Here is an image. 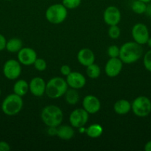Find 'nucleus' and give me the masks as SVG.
Segmentation results:
<instances>
[{
	"label": "nucleus",
	"mask_w": 151,
	"mask_h": 151,
	"mask_svg": "<svg viewBox=\"0 0 151 151\" xmlns=\"http://www.w3.org/2000/svg\"><path fill=\"white\" fill-rule=\"evenodd\" d=\"M143 54L142 45L135 41L126 42L120 47L119 58L126 64H132L141 58Z\"/></svg>",
	"instance_id": "f257e3e1"
},
{
	"label": "nucleus",
	"mask_w": 151,
	"mask_h": 151,
	"mask_svg": "<svg viewBox=\"0 0 151 151\" xmlns=\"http://www.w3.org/2000/svg\"><path fill=\"white\" fill-rule=\"evenodd\" d=\"M41 118L47 127H58L62 124L64 115L60 108L54 105H50L42 109Z\"/></svg>",
	"instance_id": "f03ea898"
},
{
	"label": "nucleus",
	"mask_w": 151,
	"mask_h": 151,
	"mask_svg": "<svg viewBox=\"0 0 151 151\" xmlns=\"http://www.w3.org/2000/svg\"><path fill=\"white\" fill-rule=\"evenodd\" d=\"M68 88L66 81L60 77H55L49 80L46 83L45 94L51 99H58L62 97Z\"/></svg>",
	"instance_id": "7ed1b4c3"
},
{
	"label": "nucleus",
	"mask_w": 151,
	"mask_h": 151,
	"mask_svg": "<svg viewBox=\"0 0 151 151\" xmlns=\"http://www.w3.org/2000/svg\"><path fill=\"white\" fill-rule=\"evenodd\" d=\"M22 107L23 100L22 97L14 93L7 96L1 104L2 111L7 116H14L17 114L21 111Z\"/></svg>",
	"instance_id": "20e7f679"
},
{
	"label": "nucleus",
	"mask_w": 151,
	"mask_h": 151,
	"mask_svg": "<svg viewBox=\"0 0 151 151\" xmlns=\"http://www.w3.org/2000/svg\"><path fill=\"white\" fill-rule=\"evenodd\" d=\"M68 16V9L62 4H54L46 10V19L53 24H59L65 22Z\"/></svg>",
	"instance_id": "39448f33"
},
{
	"label": "nucleus",
	"mask_w": 151,
	"mask_h": 151,
	"mask_svg": "<svg viewBox=\"0 0 151 151\" xmlns=\"http://www.w3.org/2000/svg\"><path fill=\"white\" fill-rule=\"evenodd\" d=\"M131 110L138 117H146L151 113V100L146 96H139L131 103Z\"/></svg>",
	"instance_id": "423d86ee"
},
{
	"label": "nucleus",
	"mask_w": 151,
	"mask_h": 151,
	"mask_svg": "<svg viewBox=\"0 0 151 151\" xmlns=\"http://www.w3.org/2000/svg\"><path fill=\"white\" fill-rule=\"evenodd\" d=\"M3 73L6 78L9 80H16L22 73L21 63L19 60L10 59L4 63L3 66Z\"/></svg>",
	"instance_id": "0eeeda50"
},
{
	"label": "nucleus",
	"mask_w": 151,
	"mask_h": 151,
	"mask_svg": "<svg viewBox=\"0 0 151 151\" xmlns=\"http://www.w3.org/2000/svg\"><path fill=\"white\" fill-rule=\"evenodd\" d=\"M131 34L135 42L140 45L146 44L150 38L149 29L144 24L142 23L136 24L132 28Z\"/></svg>",
	"instance_id": "6e6552de"
},
{
	"label": "nucleus",
	"mask_w": 151,
	"mask_h": 151,
	"mask_svg": "<svg viewBox=\"0 0 151 151\" xmlns=\"http://www.w3.org/2000/svg\"><path fill=\"white\" fill-rule=\"evenodd\" d=\"M89 119V114L84 109H76L71 112L69 120L73 128H83Z\"/></svg>",
	"instance_id": "1a4fd4ad"
},
{
	"label": "nucleus",
	"mask_w": 151,
	"mask_h": 151,
	"mask_svg": "<svg viewBox=\"0 0 151 151\" xmlns=\"http://www.w3.org/2000/svg\"><path fill=\"white\" fill-rule=\"evenodd\" d=\"M37 58V54L35 50L30 47H22L18 52V60L25 66L33 65Z\"/></svg>",
	"instance_id": "9d476101"
},
{
	"label": "nucleus",
	"mask_w": 151,
	"mask_h": 151,
	"mask_svg": "<svg viewBox=\"0 0 151 151\" xmlns=\"http://www.w3.org/2000/svg\"><path fill=\"white\" fill-rule=\"evenodd\" d=\"M122 66L123 62L121 59L118 58H110L105 64V73L110 78H115L121 72Z\"/></svg>",
	"instance_id": "9b49d317"
},
{
	"label": "nucleus",
	"mask_w": 151,
	"mask_h": 151,
	"mask_svg": "<svg viewBox=\"0 0 151 151\" xmlns=\"http://www.w3.org/2000/svg\"><path fill=\"white\" fill-rule=\"evenodd\" d=\"M103 19L105 23L109 26L118 25L121 21V12L115 6H109L104 12Z\"/></svg>",
	"instance_id": "f8f14e48"
},
{
	"label": "nucleus",
	"mask_w": 151,
	"mask_h": 151,
	"mask_svg": "<svg viewBox=\"0 0 151 151\" xmlns=\"http://www.w3.org/2000/svg\"><path fill=\"white\" fill-rule=\"evenodd\" d=\"M83 109L88 114H96L101 109V102L98 97L93 95H87L84 97L82 101Z\"/></svg>",
	"instance_id": "ddd939ff"
},
{
	"label": "nucleus",
	"mask_w": 151,
	"mask_h": 151,
	"mask_svg": "<svg viewBox=\"0 0 151 151\" xmlns=\"http://www.w3.org/2000/svg\"><path fill=\"white\" fill-rule=\"evenodd\" d=\"M66 82L68 86L75 89L83 88L86 84V78L82 74L78 72H71L67 76Z\"/></svg>",
	"instance_id": "4468645a"
},
{
	"label": "nucleus",
	"mask_w": 151,
	"mask_h": 151,
	"mask_svg": "<svg viewBox=\"0 0 151 151\" xmlns=\"http://www.w3.org/2000/svg\"><path fill=\"white\" fill-rule=\"evenodd\" d=\"M46 83L40 77H36L30 81L29 83V91L35 97H41L45 94Z\"/></svg>",
	"instance_id": "2eb2a0df"
},
{
	"label": "nucleus",
	"mask_w": 151,
	"mask_h": 151,
	"mask_svg": "<svg viewBox=\"0 0 151 151\" xmlns=\"http://www.w3.org/2000/svg\"><path fill=\"white\" fill-rule=\"evenodd\" d=\"M77 60L80 64L87 67L94 63L95 55L93 52L90 49H81L77 54Z\"/></svg>",
	"instance_id": "dca6fc26"
},
{
	"label": "nucleus",
	"mask_w": 151,
	"mask_h": 151,
	"mask_svg": "<svg viewBox=\"0 0 151 151\" xmlns=\"http://www.w3.org/2000/svg\"><path fill=\"white\" fill-rule=\"evenodd\" d=\"M113 110L117 114H127L131 110V103L127 100H118L115 103L113 106Z\"/></svg>",
	"instance_id": "f3484780"
},
{
	"label": "nucleus",
	"mask_w": 151,
	"mask_h": 151,
	"mask_svg": "<svg viewBox=\"0 0 151 151\" xmlns=\"http://www.w3.org/2000/svg\"><path fill=\"white\" fill-rule=\"evenodd\" d=\"M74 129L73 127L70 125H59L57 128V136L63 140H70L73 137Z\"/></svg>",
	"instance_id": "a211bd4d"
},
{
	"label": "nucleus",
	"mask_w": 151,
	"mask_h": 151,
	"mask_svg": "<svg viewBox=\"0 0 151 151\" xmlns=\"http://www.w3.org/2000/svg\"><path fill=\"white\" fill-rule=\"evenodd\" d=\"M29 90V84L25 80H19L15 83L13 86V92L14 94L23 97L28 93Z\"/></svg>",
	"instance_id": "6ab92c4d"
},
{
	"label": "nucleus",
	"mask_w": 151,
	"mask_h": 151,
	"mask_svg": "<svg viewBox=\"0 0 151 151\" xmlns=\"http://www.w3.org/2000/svg\"><path fill=\"white\" fill-rule=\"evenodd\" d=\"M5 48L9 52H18L22 48V41L18 38H11L7 41Z\"/></svg>",
	"instance_id": "aec40b11"
},
{
	"label": "nucleus",
	"mask_w": 151,
	"mask_h": 151,
	"mask_svg": "<svg viewBox=\"0 0 151 151\" xmlns=\"http://www.w3.org/2000/svg\"><path fill=\"white\" fill-rule=\"evenodd\" d=\"M65 95L66 102L71 106L76 105L79 100V94L77 91V89H75V88H70V89L68 88Z\"/></svg>",
	"instance_id": "412c9836"
},
{
	"label": "nucleus",
	"mask_w": 151,
	"mask_h": 151,
	"mask_svg": "<svg viewBox=\"0 0 151 151\" xmlns=\"http://www.w3.org/2000/svg\"><path fill=\"white\" fill-rule=\"evenodd\" d=\"M103 133V128L99 124H93L86 129V134L90 138H98Z\"/></svg>",
	"instance_id": "4be33fe9"
},
{
	"label": "nucleus",
	"mask_w": 151,
	"mask_h": 151,
	"mask_svg": "<svg viewBox=\"0 0 151 151\" xmlns=\"http://www.w3.org/2000/svg\"><path fill=\"white\" fill-rule=\"evenodd\" d=\"M87 76L92 79H96L100 76L101 69L100 67L97 64H95L94 63L90 64V66H87Z\"/></svg>",
	"instance_id": "5701e85b"
},
{
	"label": "nucleus",
	"mask_w": 151,
	"mask_h": 151,
	"mask_svg": "<svg viewBox=\"0 0 151 151\" xmlns=\"http://www.w3.org/2000/svg\"><path fill=\"white\" fill-rule=\"evenodd\" d=\"M131 8L136 14H144L147 10V3L139 0H135L132 4Z\"/></svg>",
	"instance_id": "b1692460"
},
{
	"label": "nucleus",
	"mask_w": 151,
	"mask_h": 151,
	"mask_svg": "<svg viewBox=\"0 0 151 151\" xmlns=\"http://www.w3.org/2000/svg\"><path fill=\"white\" fill-rule=\"evenodd\" d=\"M81 0H62V4L69 10L77 8L81 4Z\"/></svg>",
	"instance_id": "393cba45"
},
{
	"label": "nucleus",
	"mask_w": 151,
	"mask_h": 151,
	"mask_svg": "<svg viewBox=\"0 0 151 151\" xmlns=\"http://www.w3.org/2000/svg\"><path fill=\"white\" fill-rule=\"evenodd\" d=\"M120 34H121V30L117 25L110 26L108 29V35L110 38L112 39H117L120 36Z\"/></svg>",
	"instance_id": "a878e982"
},
{
	"label": "nucleus",
	"mask_w": 151,
	"mask_h": 151,
	"mask_svg": "<svg viewBox=\"0 0 151 151\" xmlns=\"http://www.w3.org/2000/svg\"><path fill=\"white\" fill-rule=\"evenodd\" d=\"M34 67L38 72H43L47 68V63L45 60L42 58H37L36 60H35L33 63Z\"/></svg>",
	"instance_id": "bb28decb"
},
{
	"label": "nucleus",
	"mask_w": 151,
	"mask_h": 151,
	"mask_svg": "<svg viewBox=\"0 0 151 151\" xmlns=\"http://www.w3.org/2000/svg\"><path fill=\"white\" fill-rule=\"evenodd\" d=\"M143 64L145 69L151 72V50L147 52L144 55Z\"/></svg>",
	"instance_id": "cd10ccee"
},
{
	"label": "nucleus",
	"mask_w": 151,
	"mask_h": 151,
	"mask_svg": "<svg viewBox=\"0 0 151 151\" xmlns=\"http://www.w3.org/2000/svg\"><path fill=\"white\" fill-rule=\"evenodd\" d=\"M120 48L116 45H111L107 49V55L110 58L119 57Z\"/></svg>",
	"instance_id": "c85d7f7f"
},
{
	"label": "nucleus",
	"mask_w": 151,
	"mask_h": 151,
	"mask_svg": "<svg viewBox=\"0 0 151 151\" xmlns=\"http://www.w3.org/2000/svg\"><path fill=\"white\" fill-rule=\"evenodd\" d=\"M60 72L62 75L67 77L71 72V68L68 65H63L60 68Z\"/></svg>",
	"instance_id": "c756f323"
},
{
	"label": "nucleus",
	"mask_w": 151,
	"mask_h": 151,
	"mask_svg": "<svg viewBox=\"0 0 151 151\" xmlns=\"http://www.w3.org/2000/svg\"><path fill=\"white\" fill-rule=\"evenodd\" d=\"M10 150V147L9 144L6 142H0V151H9Z\"/></svg>",
	"instance_id": "7c9ffc66"
},
{
	"label": "nucleus",
	"mask_w": 151,
	"mask_h": 151,
	"mask_svg": "<svg viewBox=\"0 0 151 151\" xmlns=\"http://www.w3.org/2000/svg\"><path fill=\"white\" fill-rule=\"evenodd\" d=\"M6 43H7L6 38H4V35L0 34V52L4 50V49H5Z\"/></svg>",
	"instance_id": "2f4dec72"
},
{
	"label": "nucleus",
	"mask_w": 151,
	"mask_h": 151,
	"mask_svg": "<svg viewBox=\"0 0 151 151\" xmlns=\"http://www.w3.org/2000/svg\"><path fill=\"white\" fill-rule=\"evenodd\" d=\"M47 134L50 136H56L57 134V127H48Z\"/></svg>",
	"instance_id": "473e14b6"
},
{
	"label": "nucleus",
	"mask_w": 151,
	"mask_h": 151,
	"mask_svg": "<svg viewBox=\"0 0 151 151\" xmlns=\"http://www.w3.org/2000/svg\"><path fill=\"white\" fill-rule=\"evenodd\" d=\"M144 149L145 151H151V140L148 141L145 144Z\"/></svg>",
	"instance_id": "72a5a7b5"
},
{
	"label": "nucleus",
	"mask_w": 151,
	"mask_h": 151,
	"mask_svg": "<svg viewBox=\"0 0 151 151\" xmlns=\"http://www.w3.org/2000/svg\"><path fill=\"white\" fill-rule=\"evenodd\" d=\"M145 13H146L148 16L151 17V3L149 4H147V10Z\"/></svg>",
	"instance_id": "f704fd0d"
},
{
	"label": "nucleus",
	"mask_w": 151,
	"mask_h": 151,
	"mask_svg": "<svg viewBox=\"0 0 151 151\" xmlns=\"http://www.w3.org/2000/svg\"><path fill=\"white\" fill-rule=\"evenodd\" d=\"M147 46L150 47V48H151V37H150L149 39L147 40Z\"/></svg>",
	"instance_id": "c9c22d12"
},
{
	"label": "nucleus",
	"mask_w": 151,
	"mask_h": 151,
	"mask_svg": "<svg viewBox=\"0 0 151 151\" xmlns=\"http://www.w3.org/2000/svg\"><path fill=\"white\" fill-rule=\"evenodd\" d=\"M139 1H143V2H145V3H150L151 2V0H139Z\"/></svg>",
	"instance_id": "e433bc0d"
},
{
	"label": "nucleus",
	"mask_w": 151,
	"mask_h": 151,
	"mask_svg": "<svg viewBox=\"0 0 151 151\" xmlns=\"http://www.w3.org/2000/svg\"><path fill=\"white\" fill-rule=\"evenodd\" d=\"M0 95H1V89H0Z\"/></svg>",
	"instance_id": "4c0bfd02"
},
{
	"label": "nucleus",
	"mask_w": 151,
	"mask_h": 151,
	"mask_svg": "<svg viewBox=\"0 0 151 151\" xmlns=\"http://www.w3.org/2000/svg\"><path fill=\"white\" fill-rule=\"evenodd\" d=\"M6 1H12V0H6Z\"/></svg>",
	"instance_id": "58836bf2"
}]
</instances>
